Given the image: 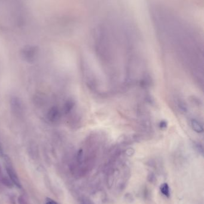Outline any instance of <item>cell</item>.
Here are the masks:
<instances>
[{
  "label": "cell",
  "instance_id": "6",
  "mask_svg": "<svg viewBox=\"0 0 204 204\" xmlns=\"http://www.w3.org/2000/svg\"><path fill=\"white\" fill-rule=\"evenodd\" d=\"M1 182L4 185V186H5L6 187H7L9 188H11L13 187V182H12L11 180H10V179H9L7 177H3L1 179Z\"/></svg>",
  "mask_w": 204,
  "mask_h": 204
},
{
  "label": "cell",
  "instance_id": "2",
  "mask_svg": "<svg viewBox=\"0 0 204 204\" xmlns=\"http://www.w3.org/2000/svg\"><path fill=\"white\" fill-rule=\"evenodd\" d=\"M60 118V113L57 107H52L49 109L47 113L48 119L52 122H56L59 120Z\"/></svg>",
  "mask_w": 204,
  "mask_h": 204
},
{
  "label": "cell",
  "instance_id": "9",
  "mask_svg": "<svg viewBox=\"0 0 204 204\" xmlns=\"http://www.w3.org/2000/svg\"><path fill=\"white\" fill-rule=\"evenodd\" d=\"M46 204H58V203L51 199H47L46 200Z\"/></svg>",
  "mask_w": 204,
  "mask_h": 204
},
{
  "label": "cell",
  "instance_id": "4",
  "mask_svg": "<svg viewBox=\"0 0 204 204\" xmlns=\"http://www.w3.org/2000/svg\"><path fill=\"white\" fill-rule=\"evenodd\" d=\"M35 54V52L34 49L31 48H29L24 51L23 55H24L25 57V59H27V60H28L29 61L31 59H34Z\"/></svg>",
  "mask_w": 204,
  "mask_h": 204
},
{
  "label": "cell",
  "instance_id": "10",
  "mask_svg": "<svg viewBox=\"0 0 204 204\" xmlns=\"http://www.w3.org/2000/svg\"><path fill=\"white\" fill-rule=\"evenodd\" d=\"M4 155V151L2 145L1 144V142H0V156H3Z\"/></svg>",
  "mask_w": 204,
  "mask_h": 204
},
{
  "label": "cell",
  "instance_id": "3",
  "mask_svg": "<svg viewBox=\"0 0 204 204\" xmlns=\"http://www.w3.org/2000/svg\"><path fill=\"white\" fill-rule=\"evenodd\" d=\"M6 170H7V174L10 178V180H11L12 182H13V184H15L16 186L19 188H21L22 187L21 183L20 182L19 179V178L16 174V173L15 172L14 170L12 168L11 166H7V167H6Z\"/></svg>",
  "mask_w": 204,
  "mask_h": 204
},
{
  "label": "cell",
  "instance_id": "8",
  "mask_svg": "<svg viewBox=\"0 0 204 204\" xmlns=\"http://www.w3.org/2000/svg\"><path fill=\"white\" fill-rule=\"evenodd\" d=\"M19 204H28V201L25 196H20L18 198Z\"/></svg>",
  "mask_w": 204,
  "mask_h": 204
},
{
  "label": "cell",
  "instance_id": "7",
  "mask_svg": "<svg viewBox=\"0 0 204 204\" xmlns=\"http://www.w3.org/2000/svg\"><path fill=\"white\" fill-rule=\"evenodd\" d=\"M192 127L196 131L199 132V131H202L203 130L202 127L200 126L199 122H197V121H192Z\"/></svg>",
  "mask_w": 204,
  "mask_h": 204
},
{
  "label": "cell",
  "instance_id": "1",
  "mask_svg": "<svg viewBox=\"0 0 204 204\" xmlns=\"http://www.w3.org/2000/svg\"><path fill=\"white\" fill-rule=\"evenodd\" d=\"M11 109L15 115L21 116L23 113V106L19 98L14 97L11 98Z\"/></svg>",
  "mask_w": 204,
  "mask_h": 204
},
{
  "label": "cell",
  "instance_id": "5",
  "mask_svg": "<svg viewBox=\"0 0 204 204\" xmlns=\"http://www.w3.org/2000/svg\"><path fill=\"white\" fill-rule=\"evenodd\" d=\"M160 190L164 196H165L167 197H169L170 191H169V186L168 184L165 183H163L162 184L160 185Z\"/></svg>",
  "mask_w": 204,
  "mask_h": 204
}]
</instances>
